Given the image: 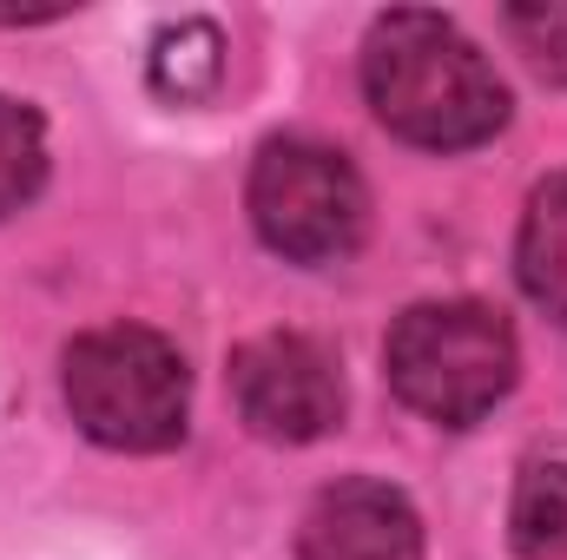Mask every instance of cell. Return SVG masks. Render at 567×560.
<instances>
[{"mask_svg":"<svg viewBox=\"0 0 567 560\" xmlns=\"http://www.w3.org/2000/svg\"><path fill=\"white\" fill-rule=\"evenodd\" d=\"M363 93L396 139L429 145V152L482 145L508 120V93H502L495 66L475 53V40L455 33L442 13H423V7L383 13L370 27Z\"/></svg>","mask_w":567,"mask_h":560,"instance_id":"1","label":"cell"},{"mask_svg":"<svg viewBox=\"0 0 567 560\" xmlns=\"http://www.w3.org/2000/svg\"><path fill=\"white\" fill-rule=\"evenodd\" d=\"M66 409L100 448H172L192 409L185 356L145 323H106L66 350Z\"/></svg>","mask_w":567,"mask_h":560,"instance_id":"2","label":"cell"},{"mask_svg":"<svg viewBox=\"0 0 567 560\" xmlns=\"http://www.w3.org/2000/svg\"><path fill=\"white\" fill-rule=\"evenodd\" d=\"M390 383L416 416L468 428L515 390V330L488 303H416L390 330Z\"/></svg>","mask_w":567,"mask_h":560,"instance_id":"3","label":"cell"},{"mask_svg":"<svg viewBox=\"0 0 567 560\" xmlns=\"http://www.w3.org/2000/svg\"><path fill=\"white\" fill-rule=\"evenodd\" d=\"M370 218L363 178L337 145L271 139L251 165V225L290 265H337L357 251Z\"/></svg>","mask_w":567,"mask_h":560,"instance_id":"4","label":"cell"},{"mask_svg":"<svg viewBox=\"0 0 567 560\" xmlns=\"http://www.w3.org/2000/svg\"><path fill=\"white\" fill-rule=\"evenodd\" d=\"M231 396H238V416L251 422V435H265V442H317L343 416L337 356L297 330H271L238 350Z\"/></svg>","mask_w":567,"mask_h":560,"instance_id":"5","label":"cell"},{"mask_svg":"<svg viewBox=\"0 0 567 560\" xmlns=\"http://www.w3.org/2000/svg\"><path fill=\"white\" fill-rule=\"evenodd\" d=\"M297 560H423V521L383 481H337L310 501Z\"/></svg>","mask_w":567,"mask_h":560,"instance_id":"6","label":"cell"},{"mask_svg":"<svg viewBox=\"0 0 567 560\" xmlns=\"http://www.w3.org/2000/svg\"><path fill=\"white\" fill-rule=\"evenodd\" d=\"M515 271H522V290L567 323V172L548 178L528 211H522V238H515Z\"/></svg>","mask_w":567,"mask_h":560,"instance_id":"7","label":"cell"},{"mask_svg":"<svg viewBox=\"0 0 567 560\" xmlns=\"http://www.w3.org/2000/svg\"><path fill=\"white\" fill-rule=\"evenodd\" d=\"M218 80H225V40H218L212 20H185V27L158 33V46H152V86L165 100H178V106L212 100Z\"/></svg>","mask_w":567,"mask_h":560,"instance_id":"8","label":"cell"},{"mask_svg":"<svg viewBox=\"0 0 567 560\" xmlns=\"http://www.w3.org/2000/svg\"><path fill=\"white\" fill-rule=\"evenodd\" d=\"M508 528L528 560H567V455H548L522 475Z\"/></svg>","mask_w":567,"mask_h":560,"instance_id":"9","label":"cell"},{"mask_svg":"<svg viewBox=\"0 0 567 560\" xmlns=\"http://www.w3.org/2000/svg\"><path fill=\"white\" fill-rule=\"evenodd\" d=\"M47 178V126L33 106L0 100V218L20 211Z\"/></svg>","mask_w":567,"mask_h":560,"instance_id":"10","label":"cell"},{"mask_svg":"<svg viewBox=\"0 0 567 560\" xmlns=\"http://www.w3.org/2000/svg\"><path fill=\"white\" fill-rule=\"evenodd\" d=\"M508 33L528 53V66L542 80L567 86V0H542V7H508Z\"/></svg>","mask_w":567,"mask_h":560,"instance_id":"11","label":"cell"}]
</instances>
